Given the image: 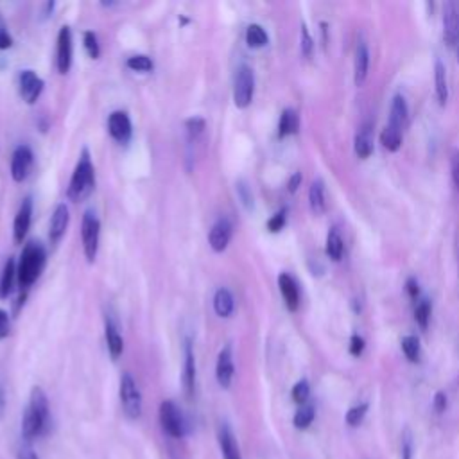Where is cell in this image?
I'll return each instance as SVG.
<instances>
[{
    "label": "cell",
    "instance_id": "6da1fadb",
    "mask_svg": "<svg viewBox=\"0 0 459 459\" xmlns=\"http://www.w3.org/2000/svg\"><path fill=\"white\" fill-rule=\"evenodd\" d=\"M48 398L39 385H34L29 394V402L22 420V436L25 443L39 437L48 425Z\"/></svg>",
    "mask_w": 459,
    "mask_h": 459
},
{
    "label": "cell",
    "instance_id": "7a4b0ae2",
    "mask_svg": "<svg viewBox=\"0 0 459 459\" xmlns=\"http://www.w3.org/2000/svg\"><path fill=\"white\" fill-rule=\"evenodd\" d=\"M45 264H47V251L43 244L38 240L27 242L20 255V262L16 265L18 283L20 287H23V290H27L39 278V274L45 269Z\"/></svg>",
    "mask_w": 459,
    "mask_h": 459
},
{
    "label": "cell",
    "instance_id": "3957f363",
    "mask_svg": "<svg viewBox=\"0 0 459 459\" xmlns=\"http://www.w3.org/2000/svg\"><path fill=\"white\" fill-rule=\"evenodd\" d=\"M95 188V169L91 163V156L88 152V149L84 147L79 154V160L74 167L68 188H66V195L70 201L79 203L84 201L86 197H90V194Z\"/></svg>",
    "mask_w": 459,
    "mask_h": 459
},
{
    "label": "cell",
    "instance_id": "277c9868",
    "mask_svg": "<svg viewBox=\"0 0 459 459\" xmlns=\"http://www.w3.org/2000/svg\"><path fill=\"white\" fill-rule=\"evenodd\" d=\"M118 398L124 414L129 420H138L142 414V393L131 373H122L118 385Z\"/></svg>",
    "mask_w": 459,
    "mask_h": 459
},
{
    "label": "cell",
    "instance_id": "5b68a950",
    "mask_svg": "<svg viewBox=\"0 0 459 459\" xmlns=\"http://www.w3.org/2000/svg\"><path fill=\"white\" fill-rule=\"evenodd\" d=\"M99 237H100V222L93 210H86L82 215L81 224V238H82V251L88 264H93L99 251Z\"/></svg>",
    "mask_w": 459,
    "mask_h": 459
},
{
    "label": "cell",
    "instance_id": "8992f818",
    "mask_svg": "<svg viewBox=\"0 0 459 459\" xmlns=\"http://www.w3.org/2000/svg\"><path fill=\"white\" fill-rule=\"evenodd\" d=\"M158 418H160V425L161 430L169 436V437H183L186 432V423L185 418L179 411V407L172 402V400H163L160 403V411H158Z\"/></svg>",
    "mask_w": 459,
    "mask_h": 459
},
{
    "label": "cell",
    "instance_id": "52a82bcc",
    "mask_svg": "<svg viewBox=\"0 0 459 459\" xmlns=\"http://www.w3.org/2000/svg\"><path fill=\"white\" fill-rule=\"evenodd\" d=\"M253 93H255V74H253L251 66L240 65L237 68L235 81H233V102H235V106L240 108V109L247 108L253 100Z\"/></svg>",
    "mask_w": 459,
    "mask_h": 459
},
{
    "label": "cell",
    "instance_id": "ba28073f",
    "mask_svg": "<svg viewBox=\"0 0 459 459\" xmlns=\"http://www.w3.org/2000/svg\"><path fill=\"white\" fill-rule=\"evenodd\" d=\"M181 382H183V391L188 400L194 398L195 394V382H197V369H195V355H194V346L190 339H185L183 344V373H181Z\"/></svg>",
    "mask_w": 459,
    "mask_h": 459
},
{
    "label": "cell",
    "instance_id": "9c48e42d",
    "mask_svg": "<svg viewBox=\"0 0 459 459\" xmlns=\"http://www.w3.org/2000/svg\"><path fill=\"white\" fill-rule=\"evenodd\" d=\"M443 39L448 47L459 41V2L448 0L443 5Z\"/></svg>",
    "mask_w": 459,
    "mask_h": 459
},
{
    "label": "cell",
    "instance_id": "30bf717a",
    "mask_svg": "<svg viewBox=\"0 0 459 459\" xmlns=\"http://www.w3.org/2000/svg\"><path fill=\"white\" fill-rule=\"evenodd\" d=\"M34 163V154L29 145H18L11 156V178L16 183H22L29 178Z\"/></svg>",
    "mask_w": 459,
    "mask_h": 459
},
{
    "label": "cell",
    "instance_id": "8fae6325",
    "mask_svg": "<svg viewBox=\"0 0 459 459\" xmlns=\"http://www.w3.org/2000/svg\"><path fill=\"white\" fill-rule=\"evenodd\" d=\"M72 30L68 25H63L57 32V47H56V66L59 74H66L72 66Z\"/></svg>",
    "mask_w": 459,
    "mask_h": 459
},
{
    "label": "cell",
    "instance_id": "7c38bea8",
    "mask_svg": "<svg viewBox=\"0 0 459 459\" xmlns=\"http://www.w3.org/2000/svg\"><path fill=\"white\" fill-rule=\"evenodd\" d=\"M233 375H235V364H233V350L231 344L228 342L224 348H221L219 355H217V362H215V378L217 384L222 389H230L231 382H233Z\"/></svg>",
    "mask_w": 459,
    "mask_h": 459
},
{
    "label": "cell",
    "instance_id": "4fadbf2b",
    "mask_svg": "<svg viewBox=\"0 0 459 459\" xmlns=\"http://www.w3.org/2000/svg\"><path fill=\"white\" fill-rule=\"evenodd\" d=\"M231 235H233V226H231L230 219L219 217L208 231V244L215 253H222L228 247Z\"/></svg>",
    "mask_w": 459,
    "mask_h": 459
},
{
    "label": "cell",
    "instance_id": "5bb4252c",
    "mask_svg": "<svg viewBox=\"0 0 459 459\" xmlns=\"http://www.w3.org/2000/svg\"><path fill=\"white\" fill-rule=\"evenodd\" d=\"M18 84H20V95L27 104H34L45 86L43 79L34 70H29V68L22 70L18 77Z\"/></svg>",
    "mask_w": 459,
    "mask_h": 459
},
{
    "label": "cell",
    "instance_id": "9a60e30c",
    "mask_svg": "<svg viewBox=\"0 0 459 459\" xmlns=\"http://www.w3.org/2000/svg\"><path fill=\"white\" fill-rule=\"evenodd\" d=\"M30 221H32V199L30 195H27L22 204L18 206V212L14 215L13 221V240L14 244H22L29 233L30 228Z\"/></svg>",
    "mask_w": 459,
    "mask_h": 459
},
{
    "label": "cell",
    "instance_id": "2e32d148",
    "mask_svg": "<svg viewBox=\"0 0 459 459\" xmlns=\"http://www.w3.org/2000/svg\"><path fill=\"white\" fill-rule=\"evenodd\" d=\"M108 131H109L111 138L117 140L118 143H127L133 134V126H131L129 115L122 109L113 111L108 117Z\"/></svg>",
    "mask_w": 459,
    "mask_h": 459
},
{
    "label": "cell",
    "instance_id": "e0dca14e",
    "mask_svg": "<svg viewBox=\"0 0 459 459\" xmlns=\"http://www.w3.org/2000/svg\"><path fill=\"white\" fill-rule=\"evenodd\" d=\"M70 222V212L68 206L65 203H59L54 208V213L50 217V224H48V240L52 246H57L59 240L65 237L66 228Z\"/></svg>",
    "mask_w": 459,
    "mask_h": 459
},
{
    "label": "cell",
    "instance_id": "ac0fdd59",
    "mask_svg": "<svg viewBox=\"0 0 459 459\" xmlns=\"http://www.w3.org/2000/svg\"><path fill=\"white\" fill-rule=\"evenodd\" d=\"M217 441L222 454V459H242L240 446L237 443L235 434L231 432L228 423H221L217 429Z\"/></svg>",
    "mask_w": 459,
    "mask_h": 459
},
{
    "label": "cell",
    "instance_id": "d6986e66",
    "mask_svg": "<svg viewBox=\"0 0 459 459\" xmlns=\"http://www.w3.org/2000/svg\"><path fill=\"white\" fill-rule=\"evenodd\" d=\"M368 68H369V50L366 41L359 39L355 47V57H353V82L357 86H362V82L366 81Z\"/></svg>",
    "mask_w": 459,
    "mask_h": 459
},
{
    "label": "cell",
    "instance_id": "ffe728a7",
    "mask_svg": "<svg viewBox=\"0 0 459 459\" xmlns=\"http://www.w3.org/2000/svg\"><path fill=\"white\" fill-rule=\"evenodd\" d=\"M104 335H106L108 351H109L111 359L117 360L122 355V351H124V339H122V335L118 332V325L109 316L104 317Z\"/></svg>",
    "mask_w": 459,
    "mask_h": 459
},
{
    "label": "cell",
    "instance_id": "44dd1931",
    "mask_svg": "<svg viewBox=\"0 0 459 459\" xmlns=\"http://www.w3.org/2000/svg\"><path fill=\"white\" fill-rule=\"evenodd\" d=\"M278 287H280V292L283 296V301H285L287 308L290 312L298 310V307H299V289H298V283L294 281V278L289 273H280Z\"/></svg>",
    "mask_w": 459,
    "mask_h": 459
},
{
    "label": "cell",
    "instance_id": "7402d4cb",
    "mask_svg": "<svg viewBox=\"0 0 459 459\" xmlns=\"http://www.w3.org/2000/svg\"><path fill=\"white\" fill-rule=\"evenodd\" d=\"M373 126L369 122H364L357 134H355V140H353V149H355V154L360 158V160H366L371 156L373 152Z\"/></svg>",
    "mask_w": 459,
    "mask_h": 459
},
{
    "label": "cell",
    "instance_id": "603a6c76",
    "mask_svg": "<svg viewBox=\"0 0 459 459\" xmlns=\"http://www.w3.org/2000/svg\"><path fill=\"white\" fill-rule=\"evenodd\" d=\"M235 308L233 294L226 287H219L213 294V310L219 317H230Z\"/></svg>",
    "mask_w": 459,
    "mask_h": 459
},
{
    "label": "cell",
    "instance_id": "cb8c5ba5",
    "mask_svg": "<svg viewBox=\"0 0 459 459\" xmlns=\"http://www.w3.org/2000/svg\"><path fill=\"white\" fill-rule=\"evenodd\" d=\"M434 84H436L437 102L439 106H445L448 100V81H446V68L439 59H436L434 63Z\"/></svg>",
    "mask_w": 459,
    "mask_h": 459
},
{
    "label": "cell",
    "instance_id": "d4e9b609",
    "mask_svg": "<svg viewBox=\"0 0 459 459\" xmlns=\"http://www.w3.org/2000/svg\"><path fill=\"white\" fill-rule=\"evenodd\" d=\"M308 203L316 215L325 213L326 210V197H325V185L321 179H314L308 188Z\"/></svg>",
    "mask_w": 459,
    "mask_h": 459
},
{
    "label": "cell",
    "instance_id": "484cf974",
    "mask_svg": "<svg viewBox=\"0 0 459 459\" xmlns=\"http://www.w3.org/2000/svg\"><path fill=\"white\" fill-rule=\"evenodd\" d=\"M298 129H299V117H298V113L294 109H290V108L283 109L281 115H280V120H278V136L285 138L289 134L298 133Z\"/></svg>",
    "mask_w": 459,
    "mask_h": 459
},
{
    "label": "cell",
    "instance_id": "4316f807",
    "mask_svg": "<svg viewBox=\"0 0 459 459\" xmlns=\"http://www.w3.org/2000/svg\"><path fill=\"white\" fill-rule=\"evenodd\" d=\"M14 278H18L16 276V262L13 256H9L5 260L2 274H0V298H7L13 292Z\"/></svg>",
    "mask_w": 459,
    "mask_h": 459
},
{
    "label": "cell",
    "instance_id": "83f0119b",
    "mask_svg": "<svg viewBox=\"0 0 459 459\" xmlns=\"http://www.w3.org/2000/svg\"><path fill=\"white\" fill-rule=\"evenodd\" d=\"M407 120V104L405 99L402 95H394L393 102H391V109H389V122L391 126L402 127L403 122Z\"/></svg>",
    "mask_w": 459,
    "mask_h": 459
},
{
    "label": "cell",
    "instance_id": "f1b7e54d",
    "mask_svg": "<svg viewBox=\"0 0 459 459\" xmlns=\"http://www.w3.org/2000/svg\"><path fill=\"white\" fill-rule=\"evenodd\" d=\"M380 142H382V145H384L387 151H391V152L398 151L400 145H402V127H396V126L387 124V126L382 129V133H380Z\"/></svg>",
    "mask_w": 459,
    "mask_h": 459
},
{
    "label": "cell",
    "instance_id": "f546056e",
    "mask_svg": "<svg viewBox=\"0 0 459 459\" xmlns=\"http://www.w3.org/2000/svg\"><path fill=\"white\" fill-rule=\"evenodd\" d=\"M269 41V36L265 32V29L258 23H251L247 25L246 29V43L251 47V48H260L264 45H267Z\"/></svg>",
    "mask_w": 459,
    "mask_h": 459
},
{
    "label": "cell",
    "instance_id": "4dcf8cb0",
    "mask_svg": "<svg viewBox=\"0 0 459 459\" xmlns=\"http://www.w3.org/2000/svg\"><path fill=\"white\" fill-rule=\"evenodd\" d=\"M342 251H344V242H342L339 231L335 228H330V231L326 235V255L337 262V260H341Z\"/></svg>",
    "mask_w": 459,
    "mask_h": 459
},
{
    "label": "cell",
    "instance_id": "1f68e13d",
    "mask_svg": "<svg viewBox=\"0 0 459 459\" xmlns=\"http://www.w3.org/2000/svg\"><path fill=\"white\" fill-rule=\"evenodd\" d=\"M314 416H316V409H314V405H310V403H303V405H299V409L296 411V414H294V427L296 429H307V427H310V423L314 421Z\"/></svg>",
    "mask_w": 459,
    "mask_h": 459
},
{
    "label": "cell",
    "instance_id": "d6a6232c",
    "mask_svg": "<svg viewBox=\"0 0 459 459\" xmlns=\"http://www.w3.org/2000/svg\"><path fill=\"white\" fill-rule=\"evenodd\" d=\"M126 65H127V68L133 70V72H151L152 66H154V65H152V59H151L149 56H145V54H136V56L127 57Z\"/></svg>",
    "mask_w": 459,
    "mask_h": 459
},
{
    "label": "cell",
    "instance_id": "836d02e7",
    "mask_svg": "<svg viewBox=\"0 0 459 459\" xmlns=\"http://www.w3.org/2000/svg\"><path fill=\"white\" fill-rule=\"evenodd\" d=\"M402 351H403V355H405L411 362L418 360V357H420V341H418V337H414V335H405V337L402 339Z\"/></svg>",
    "mask_w": 459,
    "mask_h": 459
},
{
    "label": "cell",
    "instance_id": "e575fe53",
    "mask_svg": "<svg viewBox=\"0 0 459 459\" xmlns=\"http://www.w3.org/2000/svg\"><path fill=\"white\" fill-rule=\"evenodd\" d=\"M204 127H206V124L201 117H190L185 120V129H186V134L190 140H195L197 136H201Z\"/></svg>",
    "mask_w": 459,
    "mask_h": 459
},
{
    "label": "cell",
    "instance_id": "d590c367",
    "mask_svg": "<svg viewBox=\"0 0 459 459\" xmlns=\"http://www.w3.org/2000/svg\"><path fill=\"white\" fill-rule=\"evenodd\" d=\"M82 41H84V48L88 52V56L91 59H97L99 54H100V47H99V39H97V34L93 30H86L82 34Z\"/></svg>",
    "mask_w": 459,
    "mask_h": 459
},
{
    "label": "cell",
    "instance_id": "8d00e7d4",
    "mask_svg": "<svg viewBox=\"0 0 459 459\" xmlns=\"http://www.w3.org/2000/svg\"><path fill=\"white\" fill-rule=\"evenodd\" d=\"M366 411H368V405L366 403H360V405H353L351 409H348L346 412V423L350 427H357L362 423L364 416H366Z\"/></svg>",
    "mask_w": 459,
    "mask_h": 459
},
{
    "label": "cell",
    "instance_id": "74e56055",
    "mask_svg": "<svg viewBox=\"0 0 459 459\" xmlns=\"http://www.w3.org/2000/svg\"><path fill=\"white\" fill-rule=\"evenodd\" d=\"M414 319L416 323L421 326V328H427L429 321H430V303L427 299L420 301L416 305V310H414Z\"/></svg>",
    "mask_w": 459,
    "mask_h": 459
},
{
    "label": "cell",
    "instance_id": "f35d334b",
    "mask_svg": "<svg viewBox=\"0 0 459 459\" xmlns=\"http://www.w3.org/2000/svg\"><path fill=\"white\" fill-rule=\"evenodd\" d=\"M292 400L296 402V403H299V405H303V403H307V400H308V394H310V385H308V382L307 380H299V382H296L294 384V387H292Z\"/></svg>",
    "mask_w": 459,
    "mask_h": 459
},
{
    "label": "cell",
    "instance_id": "ab89813d",
    "mask_svg": "<svg viewBox=\"0 0 459 459\" xmlns=\"http://www.w3.org/2000/svg\"><path fill=\"white\" fill-rule=\"evenodd\" d=\"M285 221H287V210H280L276 212L269 221H267V230L271 233H278L283 226H285Z\"/></svg>",
    "mask_w": 459,
    "mask_h": 459
},
{
    "label": "cell",
    "instance_id": "60d3db41",
    "mask_svg": "<svg viewBox=\"0 0 459 459\" xmlns=\"http://www.w3.org/2000/svg\"><path fill=\"white\" fill-rule=\"evenodd\" d=\"M312 48H314V39L307 29L305 23H301V54L305 57H310L312 56Z\"/></svg>",
    "mask_w": 459,
    "mask_h": 459
},
{
    "label": "cell",
    "instance_id": "b9f144b4",
    "mask_svg": "<svg viewBox=\"0 0 459 459\" xmlns=\"http://www.w3.org/2000/svg\"><path fill=\"white\" fill-rule=\"evenodd\" d=\"M450 174H452L454 186L459 190V149H454L450 152Z\"/></svg>",
    "mask_w": 459,
    "mask_h": 459
},
{
    "label": "cell",
    "instance_id": "7bdbcfd3",
    "mask_svg": "<svg viewBox=\"0 0 459 459\" xmlns=\"http://www.w3.org/2000/svg\"><path fill=\"white\" fill-rule=\"evenodd\" d=\"M412 450H414L412 436H411V430L405 429L403 434H402V459H411Z\"/></svg>",
    "mask_w": 459,
    "mask_h": 459
},
{
    "label": "cell",
    "instance_id": "ee69618b",
    "mask_svg": "<svg viewBox=\"0 0 459 459\" xmlns=\"http://www.w3.org/2000/svg\"><path fill=\"white\" fill-rule=\"evenodd\" d=\"M16 459H39V457H38V454L34 452V448L29 443H23L16 450Z\"/></svg>",
    "mask_w": 459,
    "mask_h": 459
},
{
    "label": "cell",
    "instance_id": "f6af8a7d",
    "mask_svg": "<svg viewBox=\"0 0 459 459\" xmlns=\"http://www.w3.org/2000/svg\"><path fill=\"white\" fill-rule=\"evenodd\" d=\"M362 350H364V339L360 335L353 333L351 339H350V353L357 357V355L362 353Z\"/></svg>",
    "mask_w": 459,
    "mask_h": 459
},
{
    "label": "cell",
    "instance_id": "bcb514c9",
    "mask_svg": "<svg viewBox=\"0 0 459 459\" xmlns=\"http://www.w3.org/2000/svg\"><path fill=\"white\" fill-rule=\"evenodd\" d=\"M9 330H11V319H9L7 312L0 308V339L7 337Z\"/></svg>",
    "mask_w": 459,
    "mask_h": 459
},
{
    "label": "cell",
    "instance_id": "7dc6e473",
    "mask_svg": "<svg viewBox=\"0 0 459 459\" xmlns=\"http://www.w3.org/2000/svg\"><path fill=\"white\" fill-rule=\"evenodd\" d=\"M301 185V172H294L287 183V188L290 194H294L298 190V186Z\"/></svg>",
    "mask_w": 459,
    "mask_h": 459
},
{
    "label": "cell",
    "instance_id": "c3c4849f",
    "mask_svg": "<svg viewBox=\"0 0 459 459\" xmlns=\"http://www.w3.org/2000/svg\"><path fill=\"white\" fill-rule=\"evenodd\" d=\"M445 407H446V396H445L443 391H437L436 396H434V409H436L437 412H441Z\"/></svg>",
    "mask_w": 459,
    "mask_h": 459
},
{
    "label": "cell",
    "instance_id": "681fc988",
    "mask_svg": "<svg viewBox=\"0 0 459 459\" xmlns=\"http://www.w3.org/2000/svg\"><path fill=\"white\" fill-rule=\"evenodd\" d=\"M13 45V38L5 29H0V50H5Z\"/></svg>",
    "mask_w": 459,
    "mask_h": 459
},
{
    "label": "cell",
    "instance_id": "f907efd6",
    "mask_svg": "<svg viewBox=\"0 0 459 459\" xmlns=\"http://www.w3.org/2000/svg\"><path fill=\"white\" fill-rule=\"evenodd\" d=\"M407 292L414 298L418 294V281L414 278H409L407 280Z\"/></svg>",
    "mask_w": 459,
    "mask_h": 459
},
{
    "label": "cell",
    "instance_id": "816d5d0a",
    "mask_svg": "<svg viewBox=\"0 0 459 459\" xmlns=\"http://www.w3.org/2000/svg\"><path fill=\"white\" fill-rule=\"evenodd\" d=\"M5 405H7V402H5V391H4V387L0 385V421H2L4 414H5Z\"/></svg>",
    "mask_w": 459,
    "mask_h": 459
},
{
    "label": "cell",
    "instance_id": "f5cc1de1",
    "mask_svg": "<svg viewBox=\"0 0 459 459\" xmlns=\"http://www.w3.org/2000/svg\"><path fill=\"white\" fill-rule=\"evenodd\" d=\"M455 48H457V61H459V41H457V45H455Z\"/></svg>",
    "mask_w": 459,
    "mask_h": 459
},
{
    "label": "cell",
    "instance_id": "db71d44e",
    "mask_svg": "<svg viewBox=\"0 0 459 459\" xmlns=\"http://www.w3.org/2000/svg\"><path fill=\"white\" fill-rule=\"evenodd\" d=\"M457 258H459V255H457Z\"/></svg>",
    "mask_w": 459,
    "mask_h": 459
}]
</instances>
